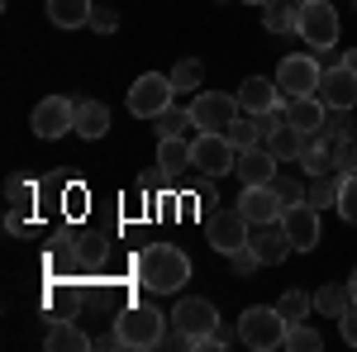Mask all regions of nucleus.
I'll use <instances>...</instances> for the list:
<instances>
[{"instance_id": "42", "label": "nucleus", "mask_w": 357, "mask_h": 352, "mask_svg": "<svg viewBox=\"0 0 357 352\" xmlns=\"http://www.w3.org/2000/svg\"><path fill=\"white\" fill-rule=\"evenodd\" d=\"M343 67H348V72H357V48H353V53H343Z\"/></svg>"}, {"instance_id": "9", "label": "nucleus", "mask_w": 357, "mask_h": 352, "mask_svg": "<svg viewBox=\"0 0 357 352\" xmlns=\"http://www.w3.org/2000/svg\"><path fill=\"white\" fill-rule=\"evenodd\" d=\"M172 324L191 338V352H195V343H200L205 333H215V328H220V309H215L210 300H200V296H186V300H176Z\"/></svg>"}, {"instance_id": "6", "label": "nucleus", "mask_w": 357, "mask_h": 352, "mask_svg": "<svg viewBox=\"0 0 357 352\" xmlns=\"http://www.w3.org/2000/svg\"><path fill=\"white\" fill-rule=\"evenodd\" d=\"M319 77H324V62H319V57L291 53V57H281V67H276V91H281L286 100L314 95V91H319Z\"/></svg>"}, {"instance_id": "3", "label": "nucleus", "mask_w": 357, "mask_h": 352, "mask_svg": "<svg viewBox=\"0 0 357 352\" xmlns=\"http://www.w3.org/2000/svg\"><path fill=\"white\" fill-rule=\"evenodd\" d=\"M338 10H333L329 0H305L301 10H296V33H301L305 43L314 48V53H324L338 43Z\"/></svg>"}, {"instance_id": "26", "label": "nucleus", "mask_w": 357, "mask_h": 352, "mask_svg": "<svg viewBox=\"0 0 357 352\" xmlns=\"http://www.w3.org/2000/svg\"><path fill=\"white\" fill-rule=\"evenodd\" d=\"M338 190H343V171H329V176H310V205L314 210H329V205H338Z\"/></svg>"}, {"instance_id": "1", "label": "nucleus", "mask_w": 357, "mask_h": 352, "mask_svg": "<svg viewBox=\"0 0 357 352\" xmlns=\"http://www.w3.org/2000/svg\"><path fill=\"white\" fill-rule=\"evenodd\" d=\"M134 271L153 296H176V291L191 281V257H186L181 247H172V243H153V247L138 252Z\"/></svg>"}, {"instance_id": "16", "label": "nucleus", "mask_w": 357, "mask_h": 352, "mask_svg": "<svg viewBox=\"0 0 357 352\" xmlns=\"http://www.w3.org/2000/svg\"><path fill=\"white\" fill-rule=\"evenodd\" d=\"M252 247H257V257H262V267H276V262H286L296 243H291V234H286V224L276 219V224H262L257 234H252Z\"/></svg>"}, {"instance_id": "23", "label": "nucleus", "mask_w": 357, "mask_h": 352, "mask_svg": "<svg viewBox=\"0 0 357 352\" xmlns=\"http://www.w3.org/2000/svg\"><path fill=\"white\" fill-rule=\"evenodd\" d=\"M110 129V109L100 100H77V134L82 138H105Z\"/></svg>"}, {"instance_id": "41", "label": "nucleus", "mask_w": 357, "mask_h": 352, "mask_svg": "<svg viewBox=\"0 0 357 352\" xmlns=\"http://www.w3.org/2000/svg\"><path fill=\"white\" fill-rule=\"evenodd\" d=\"M5 229H10V234H24V229H29L24 210H10V215H5Z\"/></svg>"}, {"instance_id": "47", "label": "nucleus", "mask_w": 357, "mask_h": 352, "mask_svg": "<svg viewBox=\"0 0 357 352\" xmlns=\"http://www.w3.org/2000/svg\"><path fill=\"white\" fill-rule=\"evenodd\" d=\"M353 5H357V0H353Z\"/></svg>"}, {"instance_id": "46", "label": "nucleus", "mask_w": 357, "mask_h": 352, "mask_svg": "<svg viewBox=\"0 0 357 352\" xmlns=\"http://www.w3.org/2000/svg\"><path fill=\"white\" fill-rule=\"evenodd\" d=\"M220 5H224V0H220Z\"/></svg>"}, {"instance_id": "29", "label": "nucleus", "mask_w": 357, "mask_h": 352, "mask_svg": "<svg viewBox=\"0 0 357 352\" xmlns=\"http://www.w3.org/2000/svg\"><path fill=\"white\" fill-rule=\"evenodd\" d=\"M286 348H291V352H319V348H324V338H319V328H310V324L296 319V324L286 328Z\"/></svg>"}, {"instance_id": "25", "label": "nucleus", "mask_w": 357, "mask_h": 352, "mask_svg": "<svg viewBox=\"0 0 357 352\" xmlns=\"http://www.w3.org/2000/svg\"><path fill=\"white\" fill-rule=\"evenodd\" d=\"M158 167L172 171V176H176V171H186V167H191V143H186L181 134L158 138Z\"/></svg>"}, {"instance_id": "8", "label": "nucleus", "mask_w": 357, "mask_h": 352, "mask_svg": "<svg viewBox=\"0 0 357 352\" xmlns=\"http://www.w3.org/2000/svg\"><path fill=\"white\" fill-rule=\"evenodd\" d=\"M205 229H210V247L215 252H234V247H243V243H252V224L243 219V210L234 205V210H210L205 215Z\"/></svg>"}, {"instance_id": "32", "label": "nucleus", "mask_w": 357, "mask_h": 352, "mask_svg": "<svg viewBox=\"0 0 357 352\" xmlns=\"http://www.w3.org/2000/svg\"><path fill=\"white\" fill-rule=\"evenodd\" d=\"M276 309H281V314L296 324V319H305V314L314 309V296H305V291H286V296L276 300Z\"/></svg>"}, {"instance_id": "40", "label": "nucleus", "mask_w": 357, "mask_h": 352, "mask_svg": "<svg viewBox=\"0 0 357 352\" xmlns=\"http://www.w3.org/2000/svg\"><path fill=\"white\" fill-rule=\"evenodd\" d=\"M338 333H343V343H348V348H357V305L338 319Z\"/></svg>"}, {"instance_id": "7", "label": "nucleus", "mask_w": 357, "mask_h": 352, "mask_svg": "<svg viewBox=\"0 0 357 352\" xmlns=\"http://www.w3.org/2000/svg\"><path fill=\"white\" fill-rule=\"evenodd\" d=\"M172 95H176L172 77H162V72H143V77L129 86V114H134V119H158V114L172 105Z\"/></svg>"}, {"instance_id": "24", "label": "nucleus", "mask_w": 357, "mask_h": 352, "mask_svg": "<svg viewBox=\"0 0 357 352\" xmlns=\"http://www.w3.org/2000/svg\"><path fill=\"white\" fill-rule=\"evenodd\" d=\"M53 352H86V348H96V338H86L77 324H67V319H57L53 328H48V338H43Z\"/></svg>"}, {"instance_id": "38", "label": "nucleus", "mask_w": 357, "mask_h": 352, "mask_svg": "<svg viewBox=\"0 0 357 352\" xmlns=\"http://www.w3.org/2000/svg\"><path fill=\"white\" fill-rule=\"evenodd\" d=\"M333 167H338L343 176H348V171H357V134L333 143Z\"/></svg>"}, {"instance_id": "13", "label": "nucleus", "mask_w": 357, "mask_h": 352, "mask_svg": "<svg viewBox=\"0 0 357 352\" xmlns=\"http://www.w3.org/2000/svg\"><path fill=\"white\" fill-rule=\"evenodd\" d=\"M314 95H319L329 109H353L357 105V72H348L343 62H338V67H324Z\"/></svg>"}, {"instance_id": "31", "label": "nucleus", "mask_w": 357, "mask_h": 352, "mask_svg": "<svg viewBox=\"0 0 357 352\" xmlns=\"http://www.w3.org/2000/svg\"><path fill=\"white\" fill-rule=\"evenodd\" d=\"M229 138H234V148H252V143H262V124L252 119V114H238L234 124H229Z\"/></svg>"}, {"instance_id": "12", "label": "nucleus", "mask_w": 357, "mask_h": 352, "mask_svg": "<svg viewBox=\"0 0 357 352\" xmlns=\"http://www.w3.org/2000/svg\"><path fill=\"white\" fill-rule=\"evenodd\" d=\"M238 210H243V219L252 224V229H262V224H276V219L286 215V200H281V195H276V186L267 181V186H243Z\"/></svg>"}, {"instance_id": "36", "label": "nucleus", "mask_w": 357, "mask_h": 352, "mask_svg": "<svg viewBox=\"0 0 357 352\" xmlns=\"http://www.w3.org/2000/svg\"><path fill=\"white\" fill-rule=\"evenodd\" d=\"M5 200H10V210H24V215H29V205H33V186H29L24 176H10V181H5Z\"/></svg>"}, {"instance_id": "30", "label": "nucleus", "mask_w": 357, "mask_h": 352, "mask_svg": "<svg viewBox=\"0 0 357 352\" xmlns=\"http://www.w3.org/2000/svg\"><path fill=\"white\" fill-rule=\"evenodd\" d=\"M153 124H158V138H172V134H181V129H195L191 109H176V105H167Z\"/></svg>"}, {"instance_id": "11", "label": "nucleus", "mask_w": 357, "mask_h": 352, "mask_svg": "<svg viewBox=\"0 0 357 352\" xmlns=\"http://www.w3.org/2000/svg\"><path fill=\"white\" fill-rule=\"evenodd\" d=\"M67 129H77V100H67V95H43L38 105H33V134L38 138H62Z\"/></svg>"}, {"instance_id": "19", "label": "nucleus", "mask_w": 357, "mask_h": 352, "mask_svg": "<svg viewBox=\"0 0 357 352\" xmlns=\"http://www.w3.org/2000/svg\"><path fill=\"white\" fill-rule=\"evenodd\" d=\"M305 171V176H329V171H338L333 167V138L329 134H310V143H305L301 162H296Z\"/></svg>"}, {"instance_id": "18", "label": "nucleus", "mask_w": 357, "mask_h": 352, "mask_svg": "<svg viewBox=\"0 0 357 352\" xmlns=\"http://www.w3.org/2000/svg\"><path fill=\"white\" fill-rule=\"evenodd\" d=\"M286 114H291V124L305 129V134H324L329 105H324L319 95H296V100H286Z\"/></svg>"}, {"instance_id": "37", "label": "nucleus", "mask_w": 357, "mask_h": 352, "mask_svg": "<svg viewBox=\"0 0 357 352\" xmlns=\"http://www.w3.org/2000/svg\"><path fill=\"white\" fill-rule=\"evenodd\" d=\"M338 215L348 219V224H357V171L343 176V190H338Z\"/></svg>"}, {"instance_id": "33", "label": "nucleus", "mask_w": 357, "mask_h": 352, "mask_svg": "<svg viewBox=\"0 0 357 352\" xmlns=\"http://www.w3.org/2000/svg\"><path fill=\"white\" fill-rule=\"evenodd\" d=\"M301 176H305V171H301ZM301 176H281V171H276V181H272V186H276V195L286 200V210H291V205H301L305 195H310V186H305Z\"/></svg>"}, {"instance_id": "34", "label": "nucleus", "mask_w": 357, "mask_h": 352, "mask_svg": "<svg viewBox=\"0 0 357 352\" xmlns=\"http://www.w3.org/2000/svg\"><path fill=\"white\" fill-rule=\"evenodd\" d=\"M324 134L338 143V138H353L357 134V119H353V109H329V119H324Z\"/></svg>"}, {"instance_id": "20", "label": "nucleus", "mask_w": 357, "mask_h": 352, "mask_svg": "<svg viewBox=\"0 0 357 352\" xmlns=\"http://www.w3.org/2000/svg\"><path fill=\"white\" fill-rule=\"evenodd\" d=\"M305 143H310V134H305V129L281 124V129H272V134H267V153H272L276 162H301Z\"/></svg>"}, {"instance_id": "44", "label": "nucleus", "mask_w": 357, "mask_h": 352, "mask_svg": "<svg viewBox=\"0 0 357 352\" xmlns=\"http://www.w3.org/2000/svg\"><path fill=\"white\" fill-rule=\"evenodd\" d=\"M248 5H272V0H248Z\"/></svg>"}, {"instance_id": "14", "label": "nucleus", "mask_w": 357, "mask_h": 352, "mask_svg": "<svg viewBox=\"0 0 357 352\" xmlns=\"http://www.w3.org/2000/svg\"><path fill=\"white\" fill-rule=\"evenodd\" d=\"M276 158L267 153V143H252V148H238V162H234V176L243 181V186H267L276 181Z\"/></svg>"}, {"instance_id": "5", "label": "nucleus", "mask_w": 357, "mask_h": 352, "mask_svg": "<svg viewBox=\"0 0 357 352\" xmlns=\"http://www.w3.org/2000/svg\"><path fill=\"white\" fill-rule=\"evenodd\" d=\"M238 162V148H234V138L220 134V129H200L191 138V167L200 171H210V176H229Z\"/></svg>"}, {"instance_id": "2", "label": "nucleus", "mask_w": 357, "mask_h": 352, "mask_svg": "<svg viewBox=\"0 0 357 352\" xmlns=\"http://www.w3.org/2000/svg\"><path fill=\"white\" fill-rule=\"evenodd\" d=\"M286 328H291V319H286L276 305H252V309L238 314V338H243V348H252V352L286 348Z\"/></svg>"}, {"instance_id": "27", "label": "nucleus", "mask_w": 357, "mask_h": 352, "mask_svg": "<svg viewBox=\"0 0 357 352\" xmlns=\"http://www.w3.org/2000/svg\"><path fill=\"white\" fill-rule=\"evenodd\" d=\"M262 10H267V15H262V24H267V33H296V10H301V5H296V0H286V5H262Z\"/></svg>"}, {"instance_id": "45", "label": "nucleus", "mask_w": 357, "mask_h": 352, "mask_svg": "<svg viewBox=\"0 0 357 352\" xmlns=\"http://www.w3.org/2000/svg\"><path fill=\"white\" fill-rule=\"evenodd\" d=\"M296 5H305V0H296Z\"/></svg>"}, {"instance_id": "28", "label": "nucleus", "mask_w": 357, "mask_h": 352, "mask_svg": "<svg viewBox=\"0 0 357 352\" xmlns=\"http://www.w3.org/2000/svg\"><path fill=\"white\" fill-rule=\"evenodd\" d=\"M167 77H172V86H176V91H200V82H205V67H200L195 57H181V62H176Z\"/></svg>"}, {"instance_id": "35", "label": "nucleus", "mask_w": 357, "mask_h": 352, "mask_svg": "<svg viewBox=\"0 0 357 352\" xmlns=\"http://www.w3.org/2000/svg\"><path fill=\"white\" fill-rule=\"evenodd\" d=\"M257 267H262V257H257V247H252V243H243V247L229 252V271H234V276H252Z\"/></svg>"}, {"instance_id": "21", "label": "nucleus", "mask_w": 357, "mask_h": 352, "mask_svg": "<svg viewBox=\"0 0 357 352\" xmlns=\"http://www.w3.org/2000/svg\"><path fill=\"white\" fill-rule=\"evenodd\" d=\"M353 305H357V300H353V291H348V281H343V286H333V281H329V286L314 291V309H319L324 319H343Z\"/></svg>"}, {"instance_id": "4", "label": "nucleus", "mask_w": 357, "mask_h": 352, "mask_svg": "<svg viewBox=\"0 0 357 352\" xmlns=\"http://www.w3.org/2000/svg\"><path fill=\"white\" fill-rule=\"evenodd\" d=\"M114 333L124 348H158L167 333V319L153 309V305H129L119 319H114Z\"/></svg>"}, {"instance_id": "39", "label": "nucleus", "mask_w": 357, "mask_h": 352, "mask_svg": "<svg viewBox=\"0 0 357 352\" xmlns=\"http://www.w3.org/2000/svg\"><path fill=\"white\" fill-rule=\"evenodd\" d=\"M86 29H96V33H114V29H119V15H114V10H105V5H96Z\"/></svg>"}, {"instance_id": "43", "label": "nucleus", "mask_w": 357, "mask_h": 352, "mask_svg": "<svg viewBox=\"0 0 357 352\" xmlns=\"http://www.w3.org/2000/svg\"><path fill=\"white\" fill-rule=\"evenodd\" d=\"M348 291H353V300H357V267H353V276H348Z\"/></svg>"}, {"instance_id": "15", "label": "nucleus", "mask_w": 357, "mask_h": 352, "mask_svg": "<svg viewBox=\"0 0 357 352\" xmlns=\"http://www.w3.org/2000/svg\"><path fill=\"white\" fill-rule=\"evenodd\" d=\"M281 224H286V234H291V243H296V252H310V247L319 243V210H314L310 200H301V205H291V210L281 215Z\"/></svg>"}, {"instance_id": "22", "label": "nucleus", "mask_w": 357, "mask_h": 352, "mask_svg": "<svg viewBox=\"0 0 357 352\" xmlns=\"http://www.w3.org/2000/svg\"><path fill=\"white\" fill-rule=\"evenodd\" d=\"M91 0H48V20H53L57 29H82L91 24Z\"/></svg>"}, {"instance_id": "17", "label": "nucleus", "mask_w": 357, "mask_h": 352, "mask_svg": "<svg viewBox=\"0 0 357 352\" xmlns=\"http://www.w3.org/2000/svg\"><path fill=\"white\" fill-rule=\"evenodd\" d=\"M234 95H238V109H243V114H252V119H257V114H267V109L281 100L276 82H267V77H248Z\"/></svg>"}, {"instance_id": "10", "label": "nucleus", "mask_w": 357, "mask_h": 352, "mask_svg": "<svg viewBox=\"0 0 357 352\" xmlns=\"http://www.w3.org/2000/svg\"><path fill=\"white\" fill-rule=\"evenodd\" d=\"M243 109H238V95H220V91H200L191 100V119L195 129H220V134H229V124L238 119Z\"/></svg>"}]
</instances>
